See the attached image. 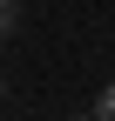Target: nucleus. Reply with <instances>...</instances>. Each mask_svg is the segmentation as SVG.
Returning <instances> with one entry per match:
<instances>
[{
  "mask_svg": "<svg viewBox=\"0 0 115 121\" xmlns=\"http://www.w3.org/2000/svg\"><path fill=\"white\" fill-rule=\"evenodd\" d=\"M14 27H20V0H0V40H7Z\"/></svg>",
  "mask_w": 115,
  "mask_h": 121,
  "instance_id": "obj_1",
  "label": "nucleus"
},
{
  "mask_svg": "<svg viewBox=\"0 0 115 121\" xmlns=\"http://www.w3.org/2000/svg\"><path fill=\"white\" fill-rule=\"evenodd\" d=\"M95 121H115V81L102 87V94H95Z\"/></svg>",
  "mask_w": 115,
  "mask_h": 121,
  "instance_id": "obj_2",
  "label": "nucleus"
},
{
  "mask_svg": "<svg viewBox=\"0 0 115 121\" xmlns=\"http://www.w3.org/2000/svg\"><path fill=\"white\" fill-rule=\"evenodd\" d=\"M75 121H95V114H75Z\"/></svg>",
  "mask_w": 115,
  "mask_h": 121,
  "instance_id": "obj_3",
  "label": "nucleus"
}]
</instances>
